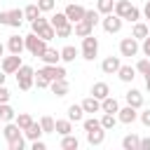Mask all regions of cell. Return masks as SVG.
<instances>
[{
  "mask_svg": "<svg viewBox=\"0 0 150 150\" xmlns=\"http://www.w3.org/2000/svg\"><path fill=\"white\" fill-rule=\"evenodd\" d=\"M26 47H28V52L30 54H35V56H42L45 54V38H40L38 33H30L28 38H26Z\"/></svg>",
  "mask_w": 150,
  "mask_h": 150,
  "instance_id": "6da1fadb",
  "label": "cell"
},
{
  "mask_svg": "<svg viewBox=\"0 0 150 150\" xmlns=\"http://www.w3.org/2000/svg\"><path fill=\"white\" fill-rule=\"evenodd\" d=\"M33 68H28V66H19V70H16V82H19V87L26 91V89H30V84H33Z\"/></svg>",
  "mask_w": 150,
  "mask_h": 150,
  "instance_id": "7a4b0ae2",
  "label": "cell"
},
{
  "mask_svg": "<svg viewBox=\"0 0 150 150\" xmlns=\"http://www.w3.org/2000/svg\"><path fill=\"white\" fill-rule=\"evenodd\" d=\"M21 19H23V12L21 9H5V12H0V23L21 26Z\"/></svg>",
  "mask_w": 150,
  "mask_h": 150,
  "instance_id": "3957f363",
  "label": "cell"
},
{
  "mask_svg": "<svg viewBox=\"0 0 150 150\" xmlns=\"http://www.w3.org/2000/svg\"><path fill=\"white\" fill-rule=\"evenodd\" d=\"M96 52H98V42H96V38L89 33V35H84V42H82V54H84V59H94L96 56Z\"/></svg>",
  "mask_w": 150,
  "mask_h": 150,
  "instance_id": "277c9868",
  "label": "cell"
},
{
  "mask_svg": "<svg viewBox=\"0 0 150 150\" xmlns=\"http://www.w3.org/2000/svg\"><path fill=\"white\" fill-rule=\"evenodd\" d=\"M120 52H122V56H136V52H138L136 40L134 38H124L122 45H120Z\"/></svg>",
  "mask_w": 150,
  "mask_h": 150,
  "instance_id": "5b68a950",
  "label": "cell"
},
{
  "mask_svg": "<svg viewBox=\"0 0 150 150\" xmlns=\"http://www.w3.org/2000/svg\"><path fill=\"white\" fill-rule=\"evenodd\" d=\"M84 7H80V5H68L66 7V16H68V21H80V19H84Z\"/></svg>",
  "mask_w": 150,
  "mask_h": 150,
  "instance_id": "8992f818",
  "label": "cell"
},
{
  "mask_svg": "<svg viewBox=\"0 0 150 150\" xmlns=\"http://www.w3.org/2000/svg\"><path fill=\"white\" fill-rule=\"evenodd\" d=\"M120 26H122V16H112V14H108V16L103 19V28H105L108 33H117Z\"/></svg>",
  "mask_w": 150,
  "mask_h": 150,
  "instance_id": "52a82bcc",
  "label": "cell"
},
{
  "mask_svg": "<svg viewBox=\"0 0 150 150\" xmlns=\"http://www.w3.org/2000/svg\"><path fill=\"white\" fill-rule=\"evenodd\" d=\"M19 66H21L19 54H12V56L2 59V70H5V73H14V70H19Z\"/></svg>",
  "mask_w": 150,
  "mask_h": 150,
  "instance_id": "ba28073f",
  "label": "cell"
},
{
  "mask_svg": "<svg viewBox=\"0 0 150 150\" xmlns=\"http://www.w3.org/2000/svg\"><path fill=\"white\" fill-rule=\"evenodd\" d=\"M42 73H45L49 80H59V77H63V75H66V70H63L61 66H56V63H49L47 68H42Z\"/></svg>",
  "mask_w": 150,
  "mask_h": 150,
  "instance_id": "9c48e42d",
  "label": "cell"
},
{
  "mask_svg": "<svg viewBox=\"0 0 150 150\" xmlns=\"http://www.w3.org/2000/svg\"><path fill=\"white\" fill-rule=\"evenodd\" d=\"M101 68H103V73H117L120 70V59L117 56H108Z\"/></svg>",
  "mask_w": 150,
  "mask_h": 150,
  "instance_id": "30bf717a",
  "label": "cell"
},
{
  "mask_svg": "<svg viewBox=\"0 0 150 150\" xmlns=\"http://www.w3.org/2000/svg\"><path fill=\"white\" fill-rule=\"evenodd\" d=\"M82 108H84V112H98L101 110V103H98L96 96H89V98L82 101Z\"/></svg>",
  "mask_w": 150,
  "mask_h": 150,
  "instance_id": "8fae6325",
  "label": "cell"
},
{
  "mask_svg": "<svg viewBox=\"0 0 150 150\" xmlns=\"http://www.w3.org/2000/svg\"><path fill=\"white\" fill-rule=\"evenodd\" d=\"M91 28H94V26H91L87 19L75 21V33H77V35H82V38H84V35H89V33H91Z\"/></svg>",
  "mask_w": 150,
  "mask_h": 150,
  "instance_id": "7c38bea8",
  "label": "cell"
},
{
  "mask_svg": "<svg viewBox=\"0 0 150 150\" xmlns=\"http://www.w3.org/2000/svg\"><path fill=\"white\" fill-rule=\"evenodd\" d=\"M52 91H54L56 96H63V94L68 91V82H66L63 77H59V80H52Z\"/></svg>",
  "mask_w": 150,
  "mask_h": 150,
  "instance_id": "4fadbf2b",
  "label": "cell"
},
{
  "mask_svg": "<svg viewBox=\"0 0 150 150\" xmlns=\"http://www.w3.org/2000/svg\"><path fill=\"white\" fill-rule=\"evenodd\" d=\"M108 94H110V89H108L105 82H96V84L91 87V96H96V98H105Z\"/></svg>",
  "mask_w": 150,
  "mask_h": 150,
  "instance_id": "5bb4252c",
  "label": "cell"
},
{
  "mask_svg": "<svg viewBox=\"0 0 150 150\" xmlns=\"http://www.w3.org/2000/svg\"><path fill=\"white\" fill-rule=\"evenodd\" d=\"M127 101H129V105H134V108L143 105V96H141V91H138V89H131V91H127Z\"/></svg>",
  "mask_w": 150,
  "mask_h": 150,
  "instance_id": "9a60e30c",
  "label": "cell"
},
{
  "mask_svg": "<svg viewBox=\"0 0 150 150\" xmlns=\"http://www.w3.org/2000/svg\"><path fill=\"white\" fill-rule=\"evenodd\" d=\"M120 120L127 122V124L134 122V120H136V108H134V105H127L124 110H120Z\"/></svg>",
  "mask_w": 150,
  "mask_h": 150,
  "instance_id": "2e32d148",
  "label": "cell"
},
{
  "mask_svg": "<svg viewBox=\"0 0 150 150\" xmlns=\"http://www.w3.org/2000/svg\"><path fill=\"white\" fill-rule=\"evenodd\" d=\"M101 110H105V112H120V108H117V101H115V98H110V96H105V98H103V103H101Z\"/></svg>",
  "mask_w": 150,
  "mask_h": 150,
  "instance_id": "e0dca14e",
  "label": "cell"
},
{
  "mask_svg": "<svg viewBox=\"0 0 150 150\" xmlns=\"http://www.w3.org/2000/svg\"><path fill=\"white\" fill-rule=\"evenodd\" d=\"M9 49H12V54H21V49H23V40H21L19 35H12V38H9Z\"/></svg>",
  "mask_w": 150,
  "mask_h": 150,
  "instance_id": "ac0fdd59",
  "label": "cell"
},
{
  "mask_svg": "<svg viewBox=\"0 0 150 150\" xmlns=\"http://www.w3.org/2000/svg\"><path fill=\"white\" fill-rule=\"evenodd\" d=\"M117 73H120V80H124V82H131L136 70H134L131 66H120V70H117Z\"/></svg>",
  "mask_w": 150,
  "mask_h": 150,
  "instance_id": "d6986e66",
  "label": "cell"
},
{
  "mask_svg": "<svg viewBox=\"0 0 150 150\" xmlns=\"http://www.w3.org/2000/svg\"><path fill=\"white\" fill-rule=\"evenodd\" d=\"M19 131H21V127H19V124H7V127H5V136H7V141L19 138V136H21Z\"/></svg>",
  "mask_w": 150,
  "mask_h": 150,
  "instance_id": "ffe728a7",
  "label": "cell"
},
{
  "mask_svg": "<svg viewBox=\"0 0 150 150\" xmlns=\"http://www.w3.org/2000/svg\"><path fill=\"white\" fill-rule=\"evenodd\" d=\"M87 138H89V143H101L103 141V127H96V129L87 131Z\"/></svg>",
  "mask_w": 150,
  "mask_h": 150,
  "instance_id": "44dd1931",
  "label": "cell"
},
{
  "mask_svg": "<svg viewBox=\"0 0 150 150\" xmlns=\"http://www.w3.org/2000/svg\"><path fill=\"white\" fill-rule=\"evenodd\" d=\"M52 26H54V28H63V26H68V16H66V12H63V14L56 12V14L52 16Z\"/></svg>",
  "mask_w": 150,
  "mask_h": 150,
  "instance_id": "7402d4cb",
  "label": "cell"
},
{
  "mask_svg": "<svg viewBox=\"0 0 150 150\" xmlns=\"http://www.w3.org/2000/svg\"><path fill=\"white\" fill-rule=\"evenodd\" d=\"M82 105H77V103H73V105H68V120H82Z\"/></svg>",
  "mask_w": 150,
  "mask_h": 150,
  "instance_id": "603a6c76",
  "label": "cell"
},
{
  "mask_svg": "<svg viewBox=\"0 0 150 150\" xmlns=\"http://www.w3.org/2000/svg\"><path fill=\"white\" fill-rule=\"evenodd\" d=\"M42 59H45L47 63H56V61L61 59V52H56V49H45V54H42Z\"/></svg>",
  "mask_w": 150,
  "mask_h": 150,
  "instance_id": "cb8c5ba5",
  "label": "cell"
},
{
  "mask_svg": "<svg viewBox=\"0 0 150 150\" xmlns=\"http://www.w3.org/2000/svg\"><path fill=\"white\" fill-rule=\"evenodd\" d=\"M54 131H59L61 136L70 134V122H68V120H56V127H54Z\"/></svg>",
  "mask_w": 150,
  "mask_h": 150,
  "instance_id": "d4e9b609",
  "label": "cell"
},
{
  "mask_svg": "<svg viewBox=\"0 0 150 150\" xmlns=\"http://www.w3.org/2000/svg\"><path fill=\"white\" fill-rule=\"evenodd\" d=\"M40 134H42V127H40V122H33V124L26 129V136H28V138H33V141H35Z\"/></svg>",
  "mask_w": 150,
  "mask_h": 150,
  "instance_id": "484cf974",
  "label": "cell"
},
{
  "mask_svg": "<svg viewBox=\"0 0 150 150\" xmlns=\"http://www.w3.org/2000/svg\"><path fill=\"white\" fill-rule=\"evenodd\" d=\"M40 12H42V9H40V7H38V5H28V7H26V9H23V14H26V16H28V19H30V21H35V19H38V16H40Z\"/></svg>",
  "mask_w": 150,
  "mask_h": 150,
  "instance_id": "4316f807",
  "label": "cell"
},
{
  "mask_svg": "<svg viewBox=\"0 0 150 150\" xmlns=\"http://www.w3.org/2000/svg\"><path fill=\"white\" fill-rule=\"evenodd\" d=\"M122 145H124L127 150H136V148H141V141H138L136 136H127V138L122 141Z\"/></svg>",
  "mask_w": 150,
  "mask_h": 150,
  "instance_id": "83f0119b",
  "label": "cell"
},
{
  "mask_svg": "<svg viewBox=\"0 0 150 150\" xmlns=\"http://www.w3.org/2000/svg\"><path fill=\"white\" fill-rule=\"evenodd\" d=\"M14 117V110L7 105V101H2L0 103V120H12Z\"/></svg>",
  "mask_w": 150,
  "mask_h": 150,
  "instance_id": "f1b7e54d",
  "label": "cell"
},
{
  "mask_svg": "<svg viewBox=\"0 0 150 150\" xmlns=\"http://www.w3.org/2000/svg\"><path fill=\"white\" fill-rule=\"evenodd\" d=\"M40 127H42V131H54V127H56V122L49 117V115H45L42 120H40Z\"/></svg>",
  "mask_w": 150,
  "mask_h": 150,
  "instance_id": "f546056e",
  "label": "cell"
},
{
  "mask_svg": "<svg viewBox=\"0 0 150 150\" xmlns=\"http://www.w3.org/2000/svg\"><path fill=\"white\" fill-rule=\"evenodd\" d=\"M115 9H117V16H127V14H129V9H131V5H129L127 0H120Z\"/></svg>",
  "mask_w": 150,
  "mask_h": 150,
  "instance_id": "4dcf8cb0",
  "label": "cell"
},
{
  "mask_svg": "<svg viewBox=\"0 0 150 150\" xmlns=\"http://www.w3.org/2000/svg\"><path fill=\"white\" fill-rule=\"evenodd\" d=\"M80 143H77V138H73V136H68L66 134V138H63V143H61V148H66V150H75Z\"/></svg>",
  "mask_w": 150,
  "mask_h": 150,
  "instance_id": "1f68e13d",
  "label": "cell"
},
{
  "mask_svg": "<svg viewBox=\"0 0 150 150\" xmlns=\"http://www.w3.org/2000/svg\"><path fill=\"white\" fill-rule=\"evenodd\" d=\"M134 38H148V26L145 23H136L134 26Z\"/></svg>",
  "mask_w": 150,
  "mask_h": 150,
  "instance_id": "d6a6232c",
  "label": "cell"
},
{
  "mask_svg": "<svg viewBox=\"0 0 150 150\" xmlns=\"http://www.w3.org/2000/svg\"><path fill=\"white\" fill-rule=\"evenodd\" d=\"M61 59H63V61H73V59H75V47H70V45L63 47V49H61Z\"/></svg>",
  "mask_w": 150,
  "mask_h": 150,
  "instance_id": "836d02e7",
  "label": "cell"
},
{
  "mask_svg": "<svg viewBox=\"0 0 150 150\" xmlns=\"http://www.w3.org/2000/svg\"><path fill=\"white\" fill-rule=\"evenodd\" d=\"M16 124H19L21 129H28V127L33 124V120H30V115H26V112H21V115H19V120H16Z\"/></svg>",
  "mask_w": 150,
  "mask_h": 150,
  "instance_id": "e575fe53",
  "label": "cell"
},
{
  "mask_svg": "<svg viewBox=\"0 0 150 150\" xmlns=\"http://www.w3.org/2000/svg\"><path fill=\"white\" fill-rule=\"evenodd\" d=\"M101 124H103V129H112V127H115V117H112V112H105L103 120H101Z\"/></svg>",
  "mask_w": 150,
  "mask_h": 150,
  "instance_id": "d590c367",
  "label": "cell"
},
{
  "mask_svg": "<svg viewBox=\"0 0 150 150\" xmlns=\"http://www.w3.org/2000/svg\"><path fill=\"white\" fill-rule=\"evenodd\" d=\"M84 19H87L91 26H96V23H98V12H94V9H87V12H84Z\"/></svg>",
  "mask_w": 150,
  "mask_h": 150,
  "instance_id": "8d00e7d4",
  "label": "cell"
},
{
  "mask_svg": "<svg viewBox=\"0 0 150 150\" xmlns=\"http://www.w3.org/2000/svg\"><path fill=\"white\" fill-rule=\"evenodd\" d=\"M35 82H38V87H47L52 80H49V77H47L42 70H38V75H35Z\"/></svg>",
  "mask_w": 150,
  "mask_h": 150,
  "instance_id": "74e56055",
  "label": "cell"
},
{
  "mask_svg": "<svg viewBox=\"0 0 150 150\" xmlns=\"http://www.w3.org/2000/svg\"><path fill=\"white\" fill-rule=\"evenodd\" d=\"M38 35H40V38H45V40L54 38V26H49V23H47V26H45V28H42V30H40Z\"/></svg>",
  "mask_w": 150,
  "mask_h": 150,
  "instance_id": "f35d334b",
  "label": "cell"
},
{
  "mask_svg": "<svg viewBox=\"0 0 150 150\" xmlns=\"http://www.w3.org/2000/svg\"><path fill=\"white\" fill-rule=\"evenodd\" d=\"M98 12H112V0H98Z\"/></svg>",
  "mask_w": 150,
  "mask_h": 150,
  "instance_id": "ab89813d",
  "label": "cell"
},
{
  "mask_svg": "<svg viewBox=\"0 0 150 150\" xmlns=\"http://www.w3.org/2000/svg\"><path fill=\"white\" fill-rule=\"evenodd\" d=\"M45 26H47V21H45L42 16H38V19L33 21V33H40V30H42Z\"/></svg>",
  "mask_w": 150,
  "mask_h": 150,
  "instance_id": "60d3db41",
  "label": "cell"
},
{
  "mask_svg": "<svg viewBox=\"0 0 150 150\" xmlns=\"http://www.w3.org/2000/svg\"><path fill=\"white\" fill-rule=\"evenodd\" d=\"M96 127H103L98 120H84V129L87 131H91V129H96Z\"/></svg>",
  "mask_w": 150,
  "mask_h": 150,
  "instance_id": "b9f144b4",
  "label": "cell"
},
{
  "mask_svg": "<svg viewBox=\"0 0 150 150\" xmlns=\"http://www.w3.org/2000/svg\"><path fill=\"white\" fill-rule=\"evenodd\" d=\"M38 7H40L42 12H47V9L54 7V0H38Z\"/></svg>",
  "mask_w": 150,
  "mask_h": 150,
  "instance_id": "7bdbcfd3",
  "label": "cell"
},
{
  "mask_svg": "<svg viewBox=\"0 0 150 150\" xmlns=\"http://www.w3.org/2000/svg\"><path fill=\"white\" fill-rule=\"evenodd\" d=\"M9 148H12V150H21V148H23V138L19 136V138H14V141H9Z\"/></svg>",
  "mask_w": 150,
  "mask_h": 150,
  "instance_id": "ee69618b",
  "label": "cell"
},
{
  "mask_svg": "<svg viewBox=\"0 0 150 150\" xmlns=\"http://www.w3.org/2000/svg\"><path fill=\"white\" fill-rule=\"evenodd\" d=\"M124 19H129V21H136V19H138V9H136V7H131V9H129V14H127Z\"/></svg>",
  "mask_w": 150,
  "mask_h": 150,
  "instance_id": "f6af8a7d",
  "label": "cell"
},
{
  "mask_svg": "<svg viewBox=\"0 0 150 150\" xmlns=\"http://www.w3.org/2000/svg\"><path fill=\"white\" fill-rule=\"evenodd\" d=\"M70 30H73L70 26H63V28H56V33H59L61 38H66V35H70Z\"/></svg>",
  "mask_w": 150,
  "mask_h": 150,
  "instance_id": "bcb514c9",
  "label": "cell"
},
{
  "mask_svg": "<svg viewBox=\"0 0 150 150\" xmlns=\"http://www.w3.org/2000/svg\"><path fill=\"white\" fill-rule=\"evenodd\" d=\"M136 68H138L141 73H148V70H150V63H148V61H141V63H138Z\"/></svg>",
  "mask_w": 150,
  "mask_h": 150,
  "instance_id": "7dc6e473",
  "label": "cell"
},
{
  "mask_svg": "<svg viewBox=\"0 0 150 150\" xmlns=\"http://www.w3.org/2000/svg\"><path fill=\"white\" fill-rule=\"evenodd\" d=\"M7 98H9V91H7V89L0 84V103H2V101H7Z\"/></svg>",
  "mask_w": 150,
  "mask_h": 150,
  "instance_id": "c3c4849f",
  "label": "cell"
},
{
  "mask_svg": "<svg viewBox=\"0 0 150 150\" xmlns=\"http://www.w3.org/2000/svg\"><path fill=\"white\" fill-rule=\"evenodd\" d=\"M141 120H143V124H148V127H150V110H145V112L141 115Z\"/></svg>",
  "mask_w": 150,
  "mask_h": 150,
  "instance_id": "681fc988",
  "label": "cell"
},
{
  "mask_svg": "<svg viewBox=\"0 0 150 150\" xmlns=\"http://www.w3.org/2000/svg\"><path fill=\"white\" fill-rule=\"evenodd\" d=\"M33 150H45V143H40V141L35 138V143H33Z\"/></svg>",
  "mask_w": 150,
  "mask_h": 150,
  "instance_id": "f907efd6",
  "label": "cell"
},
{
  "mask_svg": "<svg viewBox=\"0 0 150 150\" xmlns=\"http://www.w3.org/2000/svg\"><path fill=\"white\" fill-rule=\"evenodd\" d=\"M141 148H143V150H150V138H143V141H141Z\"/></svg>",
  "mask_w": 150,
  "mask_h": 150,
  "instance_id": "816d5d0a",
  "label": "cell"
},
{
  "mask_svg": "<svg viewBox=\"0 0 150 150\" xmlns=\"http://www.w3.org/2000/svg\"><path fill=\"white\" fill-rule=\"evenodd\" d=\"M143 52L150 56V38H145V45H143Z\"/></svg>",
  "mask_w": 150,
  "mask_h": 150,
  "instance_id": "f5cc1de1",
  "label": "cell"
},
{
  "mask_svg": "<svg viewBox=\"0 0 150 150\" xmlns=\"http://www.w3.org/2000/svg\"><path fill=\"white\" fill-rule=\"evenodd\" d=\"M145 16L150 19V0H148V5H145Z\"/></svg>",
  "mask_w": 150,
  "mask_h": 150,
  "instance_id": "db71d44e",
  "label": "cell"
},
{
  "mask_svg": "<svg viewBox=\"0 0 150 150\" xmlns=\"http://www.w3.org/2000/svg\"><path fill=\"white\" fill-rule=\"evenodd\" d=\"M2 82H5V70L0 73V84H2Z\"/></svg>",
  "mask_w": 150,
  "mask_h": 150,
  "instance_id": "11a10c76",
  "label": "cell"
},
{
  "mask_svg": "<svg viewBox=\"0 0 150 150\" xmlns=\"http://www.w3.org/2000/svg\"><path fill=\"white\" fill-rule=\"evenodd\" d=\"M145 84H148V89H150V75H148V80H145Z\"/></svg>",
  "mask_w": 150,
  "mask_h": 150,
  "instance_id": "9f6ffc18",
  "label": "cell"
},
{
  "mask_svg": "<svg viewBox=\"0 0 150 150\" xmlns=\"http://www.w3.org/2000/svg\"><path fill=\"white\" fill-rule=\"evenodd\" d=\"M0 56H2V45H0Z\"/></svg>",
  "mask_w": 150,
  "mask_h": 150,
  "instance_id": "6f0895ef",
  "label": "cell"
}]
</instances>
